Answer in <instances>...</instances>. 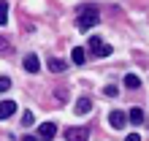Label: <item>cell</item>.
<instances>
[{"mask_svg": "<svg viewBox=\"0 0 149 141\" xmlns=\"http://www.w3.org/2000/svg\"><path fill=\"white\" fill-rule=\"evenodd\" d=\"M22 141H38V138H36V136H24Z\"/></svg>", "mask_w": 149, "mask_h": 141, "instance_id": "obj_19", "label": "cell"}, {"mask_svg": "<svg viewBox=\"0 0 149 141\" xmlns=\"http://www.w3.org/2000/svg\"><path fill=\"white\" fill-rule=\"evenodd\" d=\"M90 98H79L76 101V114H87V111H90Z\"/></svg>", "mask_w": 149, "mask_h": 141, "instance_id": "obj_11", "label": "cell"}, {"mask_svg": "<svg viewBox=\"0 0 149 141\" xmlns=\"http://www.w3.org/2000/svg\"><path fill=\"white\" fill-rule=\"evenodd\" d=\"M8 87H11V79H8V76H0V92H6Z\"/></svg>", "mask_w": 149, "mask_h": 141, "instance_id": "obj_15", "label": "cell"}, {"mask_svg": "<svg viewBox=\"0 0 149 141\" xmlns=\"http://www.w3.org/2000/svg\"><path fill=\"white\" fill-rule=\"evenodd\" d=\"M8 22V3H0V27Z\"/></svg>", "mask_w": 149, "mask_h": 141, "instance_id": "obj_13", "label": "cell"}, {"mask_svg": "<svg viewBox=\"0 0 149 141\" xmlns=\"http://www.w3.org/2000/svg\"><path fill=\"white\" fill-rule=\"evenodd\" d=\"M54 136H57V125L54 122H43V125L38 128V138L41 141H52Z\"/></svg>", "mask_w": 149, "mask_h": 141, "instance_id": "obj_3", "label": "cell"}, {"mask_svg": "<svg viewBox=\"0 0 149 141\" xmlns=\"http://www.w3.org/2000/svg\"><path fill=\"white\" fill-rule=\"evenodd\" d=\"M22 125H24V128H30V125H33V114H30V111H24V114H22Z\"/></svg>", "mask_w": 149, "mask_h": 141, "instance_id": "obj_16", "label": "cell"}, {"mask_svg": "<svg viewBox=\"0 0 149 141\" xmlns=\"http://www.w3.org/2000/svg\"><path fill=\"white\" fill-rule=\"evenodd\" d=\"M125 87H130V90H138V87H141V79H138L136 73H127V76H125Z\"/></svg>", "mask_w": 149, "mask_h": 141, "instance_id": "obj_10", "label": "cell"}, {"mask_svg": "<svg viewBox=\"0 0 149 141\" xmlns=\"http://www.w3.org/2000/svg\"><path fill=\"white\" fill-rule=\"evenodd\" d=\"M68 65H65V60H52L49 63V70H54V73H63Z\"/></svg>", "mask_w": 149, "mask_h": 141, "instance_id": "obj_12", "label": "cell"}, {"mask_svg": "<svg viewBox=\"0 0 149 141\" xmlns=\"http://www.w3.org/2000/svg\"><path fill=\"white\" fill-rule=\"evenodd\" d=\"M109 122H111V128L122 130V128H125V122H127V114H122V111H117V109H114V111L109 114Z\"/></svg>", "mask_w": 149, "mask_h": 141, "instance_id": "obj_5", "label": "cell"}, {"mask_svg": "<svg viewBox=\"0 0 149 141\" xmlns=\"http://www.w3.org/2000/svg\"><path fill=\"white\" fill-rule=\"evenodd\" d=\"M125 141H141V136H138V133H130V136H125Z\"/></svg>", "mask_w": 149, "mask_h": 141, "instance_id": "obj_18", "label": "cell"}, {"mask_svg": "<svg viewBox=\"0 0 149 141\" xmlns=\"http://www.w3.org/2000/svg\"><path fill=\"white\" fill-rule=\"evenodd\" d=\"M22 65H24V70H27V73H38V70H41V63H38L36 54H27Z\"/></svg>", "mask_w": 149, "mask_h": 141, "instance_id": "obj_6", "label": "cell"}, {"mask_svg": "<svg viewBox=\"0 0 149 141\" xmlns=\"http://www.w3.org/2000/svg\"><path fill=\"white\" fill-rule=\"evenodd\" d=\"M103 92H106L109 98H117V95H119V87H114V84H109V87H106V90H103Z\"/></svg>", "mask_w": 149, "mask_h": 141, "instance_id": "obj_14", "label": "cell"}, {"mask_svg": "<svg viewBox=\"0 0 149 141\" xmlns=\"http://www.w3.org/2000/svg\"><path fill=\"white\" fill-rule=\"evenodd\" d=\"M65 138L68 141H87V138H90V130H87V128H71L65 133Z\"/></svg>", "mask_w": 149, "mask_h": 141, "instance_id": "obj_4", "label": "cell"}, {"mask_svg": "<svg viewBox=\"0 0 149 141\" xmlns=\"http://www.w3.org/2000/svg\"><path fill=\"white\" fill-rule=\"evenodd\" d=\"M98 22H100V16H98V11H95L92 6H81V8H79V19H76L79 30H90Z\"/></svg>", "mask_w": 149, "mask_h": 141, "instance_id": "obj_1", "label": "cell"}, {"mask_svg": "<svg viewBox=\"0 0 149 141\" xmlns=\"http://www.w3.org/2000/svg\"><path fill=\"white\" fill-rule=\"evenodd\" d=\"M8 49H11V46H8V41H6V38H0V52H8Z\"/></svg>", "mask_w": 149, "mask_h": 141, "instance_id": "obj_17", "label": "cell"}, {"mask_svg": "<svg viewBox=\"0 0 149 141\" xmlns=\"http://www.w3.org/2000/svg\"><path fill=\"white\" fill-rule=\"evenodd\" d=\"M90 52H92L95 57H109V54H111V46H109L103 38H92V41H90Z\"/></svg>", "mask_w": 149, "mask_h": 141, "instance_id": "obj_2", "label": "cell"}, {"mask_svg": "<svg viewBox=\"0 0 149 141\" xmlns=\"http://www.w3.org/2000/svg\"><path fill=\"white\" fill-rule=\"evenodd\" d=\"M14 111H16V103L14 101H3V103H0V119H8Z\"/></svg>", "mask_w": 149, "mask_h": 141, "instance_id": "obj_7", "label": "cell"}, {"mask_svg": "<svg viewBox=\"0 0 149 141\" xmlns=\"http://www.w3.org/2000/svg\"><path fill=\"white\" fill-rule=\"evenodd\" d=\"M127 119L133 122V125H141V122H144V111H141V109H130Z\"/></svg>", "mask_w": 149, "mask_h": 141, "instance_id": "obj_9", "label": "cell"}, {"mask_svg": "<svg viewBox=\"0 0 149 141\" xmlns=\"http://www.w3.org/2000/svg\"><path fill=\"white\" fill-rule=\"evenodd\" d=\"M71 57H73V63H76V65H84V60H87V52H84L81 46H76V49L71 52Z\"/></svg>", "mask_w": 149, "mask_h": 141, "instance_id": "obj_8", "label": "cell"}]
</instances>
